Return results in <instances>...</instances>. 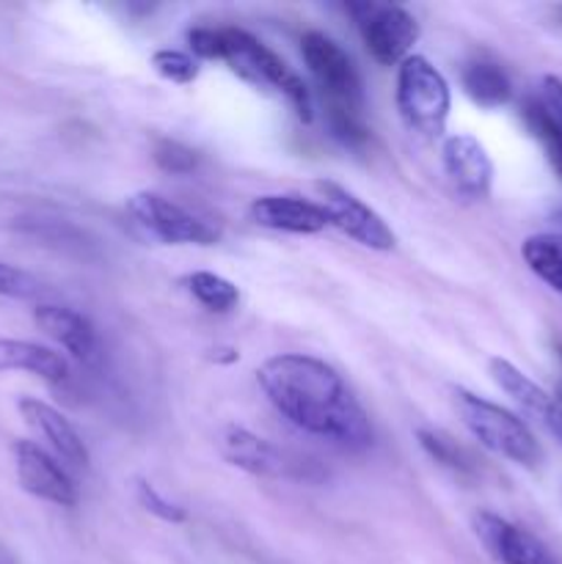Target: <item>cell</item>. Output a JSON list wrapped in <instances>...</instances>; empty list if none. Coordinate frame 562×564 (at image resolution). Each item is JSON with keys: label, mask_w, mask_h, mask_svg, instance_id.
<instances>
[{"label": "cell", "mask_w": 562, "mask_h": 564, "mask_svg": "<svg viewBox=\"0 0 562 564\" xmlns=\"http://www.w3.org/2000/svg\"><path fill=\"white\" fill-rule=\"evenodd\" d=\"M257 380L270 405L303 433L345 449L372 444L369 416L331 364L303 352H281L259 367Z\"/></svg>", "instance_id": "obj_1"}, {"label": "cell", "mask_w": 562, "mask_h": 564, "mask_svg": "<svg viewBox=\"0 0 562 564\" xmlns=\"http://www.w3.org/2000/svg\"><path fill=\"white\" fill-rule=\"evenodd\" d=\"M455 408L468 433L488 452L523 468H534L543 460L538 438L523 424V419H518L512 411L466 389H455Z\"/></svg>", "instance_id": "obj_2"}, {"label": "cell", "mask_w": 562, "mask_h": 564, "mask_svg": "<svg viewBox=\"0 0 562 564\" xmlns=\"http://www.w3.org/2000/svg\"><path fill=\"white\" fill-rule=\"evenodd\" d=\"M220 36H224L220 61H226L231 72H237L242 80L253 83V86H264L284 94L292 108H295V113L303 121H312V94H309L306 83L273 50L264 47L257 36L240 31V28H220Z\"/></svg>", "instance_id": "obj_3"}, {"label": "cell", "mask_w": 562, "mask_h": 564, "mask_svg": "<svg viewBox=\"0 0 562 564\" xmlns=\"http://www.w3.org/2000/svg\"><path fill=\"white\" fill-rule=\"evenodd\" d=\"M450 83L424 55H411L397 72V110L411 132L439 138L450 116Z\"/></svg>", "instance_id": "obj_4"}, {"label": "cell", "mask_w": 562, "mask_h": 564, "mask_svg": "<svg viewBox=\"0 0 562 564\" xmlns=\"http://www.w3.org/2000/svg\"><path fill=\"white\" fill-rule=\"evenodd\" d=\"M301 55L306 69L323 88L328 102V113H353L361 116L364 91L361 77L350 55L339 47L331 36L320 31H309L301 36Z\"/></svg>", "instance_id": "obj_5"}, {"label": "cell", "mask_w": 562, "mask_h": 564, "mask_svg": "<svg viewBox=\"0 0 562 564\" xmlns=\"http://www.w3.org/2000/svg\"><path fill=\"white\" fill-rule=\"evenodd\" d=\"M127 213L147 235L165 246H213L220 237L218 226L160 193H136L127 198Z\"/></svg>", "instance_id": "obj_6"}, {"label": "cell", "mask_w": 562, "mask_h": 564, "mask_svg": "<svg viewBox=\"0 0 562 564\" xmlns=\"http://www.w3.org/2000/svg\"><path fill=\"white\" fill-rule=\"evenodd\" d=\"M347 11L356 17L364 44L378 64L397 66L411 58V50L419 39V22L402 6L350 3Z\"/></svg>", "instance_id": "obj_7"}, {"label": "cell", "mask_w": 562, "mask_h": 564, "mask_svg": "<svg viewBox=\"0 0 562 564\" xmlns=\"http://www.w3.org/2000/svg\"><path fill=\"white\" fill-rule=\"evenodd\" d=\"M314 191L320 193V207L328 215V224L336 226L342 235H347L369 251H391L395 248V231L361 198H356L350 191L331 180L314 182Z\"/></svg>", "instance_id": "obj_8"}, {"label": "cell", "mask_w": 562, "mask_h": 564, "mask_svg": "<svg viewBox=\"0 0 562 564\" xmlns=\"http://www.w3.org/2000/svg\"><path fill=\"white\" fill-rule=\"evenodd\" d=\"M14 466L17 479H20L25 494L58 507L77 505V488L75 482H72V477L61 468V463L55 460L50 452H44L39 444H33V441H17Z\"/></svg>", "instance_id": "obj_9"}, {"label": "cell", "mask_w": 562, "mask_h": 564, "mask_svg": "<svg viewBox=\"0 0 562 564\" xmlns=\"http://www.w3.org/2000/svg\"><path fill=\"white\" fill-rule=\"evenodd\" d=\"M474 534L488 551V556L499 564H556L551 551L527 529L516 527L496 512H477L474 516Z\"/></svg>", "instance_id": "obj_10"}, {"label": "cell", "mask_w": 562, "mask_h": 564, "mask_svg": "<svg viewBox=\"0 0 562 564\" xmlns=\"http://www.w3.org/2000/svg\"><path fill=\"white\" fill-rule=\"evenodd\" d=\"M488 372L494 378V383L521 408L523 413L534 419L556 444L562 446V405L543 389V386L534 383L532 378L521 372L516 364H510L507 358H490Z\"/></svg>", "instance_id": "obj_11"}, {"label": "cell", "mask_w": 562, "mask_h": 564, "mask_svg": "<svg viewBox=\"0 0 562 564\" xmlns=\"http://www.w3.org/2000/svg\"><path fill=\"white\" fill-rule=\"evenodd\" d=\"M444 171L452 187L466 198H485L494 182V163L483 143L474 135H452L444 141Z\"/></svg>", "instance_id": "obj_12"}, {"label": "cell", "mask_w": 562, "mask_h": 564, "mask_svg": "<svg viewBox=\"0 0 562 564\" xmlns=\"http://www.w3.org/2000/svg\"><path fill=\"white\" fill-rule=\"evenodd\" d=\"M17 408H20V416L25 419L28 427L53 449L55 457H61V460L75 468L88 466V446L83 444L80 433L72 427L64 413L55 411L47 402L36 400V397H20Z\"/></svg>", "instance_id": "obj_13"}, {"label": "cell", "mask_w": 562, "mask_h": 564, "mask_svg": "<svg viewBox=\"0 0 562 564\" xmlns=\"http://www.w3.org/2000/svg\"><path fill=\"white\" fill-rule=\"evenodd\" d=\"M253 224L273 231H290V235H317L328 224V215L317 202L295 196H259L253 198L251 207Z\"/></svg>", "instance_id": "obj_14"}, {"label": "cell", "mask_w": 562, "mask_h": 564, "mask_svg": "<svg viewBox=\"0 0 562 564\" xmlns=\"http://www.w3.org/2000/svg\"><path fill=\"white\" fill-rule=\"evenodd\" d=\"M220 455L231 466L253 474V477H287L292 474V463L279 446L242 427H229L220 435Z\"/></svg>", "instance_id": "obj_15"}, {"label": "cell", "mask_w": 562, "mask_h": 564, "mask_svg": "<svg viewBox=\"0 0 562 564\" xmlns=\"http://www.w3.org/2000/svg\"><path fill=\"white\" fill-rule=\"evenodd\" d=\"M33 323H36L39 330H44L50 339L58 341L66 352L80 358V361H91L94 352H97V334H94V325L88 323L83 314H77L75 308L42 303V306L33 308Z\"/></svg>", "instance_id": "obj_16"}, {"label": "cell", "mask_w": 562, "mask_h": 564, "mask_svg": "<svg viewBox=\"0 0 562 564\" xmlns=\"http://www.w3.org/2000/svg\"><path fill=\"white\" fill-rule=\"evenodd\" d=\"M0 372H31L47 383H61L69 375V364L61 352L36 341L0 339Z\"/></svg>", "instance_id": "obj_17"}, {"label": "cell", "mask_w": 562, "mask_h": 564, "mask_svg": "<svg viewBox=\"0 0 562 564\" xmlns=\"http://www.w3.org/2000/svg\"><path fill=\"white\" fill-rule=\"evenodd\" d=\"M463 88L472 97V102H477L479 108H501V105L510 102L512 86L510 77L505 75V69L490 61H474L463 69Z\"/></svg>", "instance_id": "obj_18"}, {"label": "cell", "mask_w": 562, "mask_h": 564, "mask_svg": "<svg viewBox=\"0 0 562 564\" xmlns=\"http://www.w3.org/2000/svg\"><path fill=\"white\" fill-rule=\"evenodd\" d=\"M521 257L527 268L562 295V231H543L523 240Z\"/></svg>", "instance_id": "obj_19"}, {"label": "cell", "mask_w": 562, "mask_h": 564, "mask_svg": "<svg viewBox=\"0 0 562 564\" xmlns=\"http://www.w3.org/2000/svg\"><path fill=\"white\" fill-rule=\"evenodd\" d=\"M521 119L523 124H527V130L532 132L534 141L540 143V149H543L545 160H549V165L554 169V174L562 176V130L560 124H556L554 113L545 108V102L538 94L523 102Z\"/></svg>", "instance_id": "obj_20"}, {"label": "cell", "mask_w": 562, "mask_h": 564, "mask_svg": "<svg viewBox=\"0 0 562 564\" xmlns=\"http://www.w3.org/2000/svg\"><path fill=\"white\" fill-rule=\"evenodd\" d=\"M185 284H187V292H191L202 306H207L209 312L224 314V312H231V308L240 303V292H237V286L231 284L229 279H224V275L209 273V270H196V273L187 275Z\"/></svg>", "instance_id": "obj_21"}, {"label": "cell", "mask_w": 562, "mask_h": 564, "mask_svg": "<svg viewBox=\"0 0 562 564\" xmlns=\"http://www.w3.org/2000/svg\"><path fill=\"white\" fill-rule=\"evenodd\" d=\"M152 66L160 77H165V80L171 83H180V86L193 83L198 75L196 58L182 53V50H158V53L152 55Z\"/></svg>", "instance_id": "obj_22"}, {"label": "cell", "mask_w": 562, "mask_h": 564, "mask_svg": "<svg viewBox=\"0 0 562 564\" xmlns=\"http://www.w3.org/2000/svg\"><path fill=\"white\" fill-rule=\"evenodd\" d=\"M44 292L42 281L28 270L14 268V264L0 262V295L14 297V301H36Z\"/></svg>", "instance_id": "obj_23"}, {"label": "cell", "mask_w": 562, "mask_h": 564, "mask_svg": "<svg viewBox=\"0 0 562 564\" xmlns=\"http://www.w3.org/2000/svg\"><path fill=\"white\" fill-rule=\"evenodd\" d=\"M417 438H419V444H422V449L428 452V455L433 457L435 463H441V466L452 468V471H466V468H468L463 452L457 449V446L452 444L446 435L433 433V430H419Z\"/></svg>", "instance_id": "obj_24"}, {"label": "cell", "mask_w": 562, "mask_h": 564, "mask_svg": "<svg viewBox=\"0 0 562 564\" xmlns=\"http://www.w3.org/2000/svg\"><path fill=\"white\" fill-rule=\"evenodd\" d=\"M152 158L154 163H158L163 171H169V174H191V171L198 165V154L193 152V149L182 147V143L176 141H169V138L154 143Z\"/></svg>", "instance_id": "obj_25"}, {"label": "cell", "mask_w": 562, "mask_h": 564, "mask_svg": "<svg viewBox=\"0 0 562 564\" xmlns=\"http://www.w3.org/2000/svg\"><path fill=\"white\" fill-rule=\"evenodd\" d=\"M136 496H138V501H141L143 510L152 512V516L160 518V521H165V523H185L187 521L185 507L174 505V501H169L165 496H160V490L154 488V485L143 482V479L136 485Z\"/></svg>", "instance_id": "obj_26"}, {"label": "cell", "mask_w": 562, "mask_h": 564, "mask_svg": "<svg viewBox=\"0 0 562 564\" xmlns=\"http://www.w3.org/2000/svg\"><path fill=\"white\" fill-rule=\"evenodd\" d=\"M187 42H191V50L198 58L220 61V55H224V36H220V28H193V31L187 33Z\"/></svg>", "instance_id": "obj_27"}, {"label": "cell", "mask_w": 562, "mask_h": 564, "mask_svg": "<svg viewBox=\"0 0 562 564\" xmlns=\"http://www.w3.org/2000/svg\"><path fill=\"white\" fill-rule=\"evenodd\" d=\"M538 97L543 99L545 108H549L551 113H554L556 124H560V130H562V80H560V77H556V75H545L543 80H540Z\"/></svg>", "instance_id": "obj_28"}, {"label": "cell", "mask_w": 562, "mask_h": 564, "mask_svg": "<svg viewBox=\"0 0 562 564\" xmlns=\"http://www.w3.org/2000/svg\"><path fill=\"white\" fill-rule=\"evenodd\" d=\"M556 224L562 226V209H560V213H556Z\"/></svg>", "instance_id": "obj_29"}]
</instances>
